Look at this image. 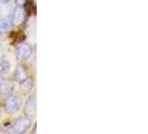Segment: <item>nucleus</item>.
Listing matches in <instances>:
<instances>
[{
  "label": "nucleus",
  "mask_w": 148,
  "mask_h": 134,
  "mask_svg": "<svg viewBox=\"0 0 148 134\" xmlns=\"http://www.w3.org/2000/svg\"><path fill=\"white\" fill-rule=\"evenodd\" d=\"M30 125H31V121L28 116H20L15 121L10 122L6 126V131L7 132H11V133L16 134H21L26 133L29 130Z\"/></svg>",
  "instance_id": "nucleus-1"
},
{
  "label": "nucleus",
  "mask_w": 148,
  "mask_h": 134,
  "mask_svg": "<svg viewBox=\"0 0 148 134\" xmlns=\"http://www.w3.org/2000/svg\"><path fill=\"white\" fill-rule=\"evenodd\" d=\"M21 107V99L16 95H10L6 98V103H5V111L8 114H14L20 110Z\"/></svg>",
  "instance_id": "nucleus-2"
},
{
  "label": "nucleus",
  "mask_w": 148,
  "mask_h": 134,
  "mask_svg": "<svg viewBox=\"0 0 148 134\" xmlns=\"http://www.w3.org/2000/svg\"><path fill=\"white\" fill-rule=\"evenodd\" d=\"M36 107H37V104H36V96L35 95H31V96L27 99V102L25 103V107H23V112H25V115L28 116V117H31L36 114Z\"/></svg>",
  "instance_id": "nucleus-3"
},
{
  "label": "nucleus",
  "mask_w": 148,
  "mask_h": 134,
  "mask_svg": "<svg viewBox=\"0 0 148 134\" xmlns=\"http://www.w3.org/2000/svg\"><path fill=\"white\" fill-rule=\"evenodd\" d=\"M32 52H34L32 47L29 44L23 43V44L19 45L17 48V57H18V59H27L32 55Z\"/></svg>",
  "instance_id": "nucleus-4"
},
{
  "label": "nucleus",
  "mask_w": 148,
  "mask_h": 134,
  "mask_svg": "<svg viewBox=\"0 0 148 134\" xmlns=\"http://www.w3.org/2000/svg\"><path fill=\"white\" fill-rule=\"evenodd\" d=\"M25 17H26V10L25 8L21 6H17L14 9V12H12V23L15 26H19L21 25L23 20H25Z\"/></svg>",
  "instance_id": "nucleus-5"
},
{
  "label": "nucleus",
  "mask_w": 148,
  "mask_h": 134,
  "mask_svg": "<svg viewBox=\"0 0 148 134\" xmlns=\"http://www.w3.org/2000/svg\"><path fill=\"white\" fill-rule=\"evenodd\" d=\"M14 76H15L16 81L20 84V83L23 82L26 78L29 77V74H28V70H27V68H26L25 65H18V66L16 67Z\"/></svg>",
  "instance_id": "nucleus-6"
},
{
  "label": "nucleus",
  "mask_w": 148,
  "mask_h": 134,
  "mask_svg": "<svg viewBox=\"0 0 148 134\" xmlns=\"http://www.w3.org/2000/svg\"><path fill=\"white\" fill-rule=\"evenodd\" d=\"M12 90L14 87L11 84H9L7 81H1L0 82V92H1V95L3 97H8L12 94Z\"/></svg>",
  "instance_id": "nucleus-7"
},
{
  "label": "nucleus",
  "mask_w": 148,
  "mask_h": 134,
  "mask_svg": "<svg viewBox=\"0 0 148 134\" xmlns=\"http://www.w3.org/2000/svg\"><path fill=\"white\" fill-rule=\"evenodd\" d=\"M20 85H21V88L23 89V90L29 92V90H31V89L34 88V79L28 77V78H26L23 82L20 83Z\"/></svg>",
  "instance_id": "nucleus-8"
},
{
  "label": "nucleus",
  "mask_w": 148,
  "mask_h": 134,
  "mask_svg": "<svg viewBox=\"0 0 148 134\" xmlns=\"http://www.w3.org/2000/svg\"><path fill=\"white\" fill-rule=\"evenodd\" d=\"M11 23L7 18H0V32H6L10 29Z\"/></svg>",
  "instance_id": "nucleus-9"
},
{
  "label": "nucleus",
  "mask_w": 148,
  "mask_h": 134,
  "mask_svg": "<svg viewBox=\"0 0 148 134\" xmlns=\"http://www.w3.org/2000/svg\"><path fill=\"white\" fill-rule=\"evenodd\" d=\"M10 69V64L8 60H0V75H3Z\"/></svg>",
  "instance_id": "nucleus-10"
},
{
  "label": "nucleus",
  "mask_w": 148,
  "mask_h": 134,
  "mask_svg": "<svg viewBox=\"0 0 148 134\" xmlns=\"http://www.w3.org/2000/svg\"><path fill=\"white\" fill-rule=\"evenodd\" d=\"M9 1H10V0H0V2H3V3H7Z\"/></svg>",
  "instance_id": "nucleus-11"
},
{
  "label": "nucleus",
  "mask_w": 148,
  "mask_h": 134,
  "mask_svg": "<svg viewBox=\"0 0 148 134\" xmlns=\"http://www.w3.org/2000/svg\"><path fill=\"white\" fill-rule=\"evenodd\" d=\"M17 1H18L19 3H23V1H25V0H17Z\"/></svg>",
  "instance_id": "nucleus-12"
},
{
  "label": "nucleus",
  "mask_w": 148,
  "mask_h": 134,
  "mask_svg": "<svg viewBox=\"0 0 148 134\" xmlns=\"http://www.w3.org/2000/svg\"><path fill=\"white\" fill-rule=\"evenodd\" d=\"M1 116H2V112H1V110H0V119H1Z\"/></svg>",
  "instance_id": "nucleus-13"
}]
</instances>
